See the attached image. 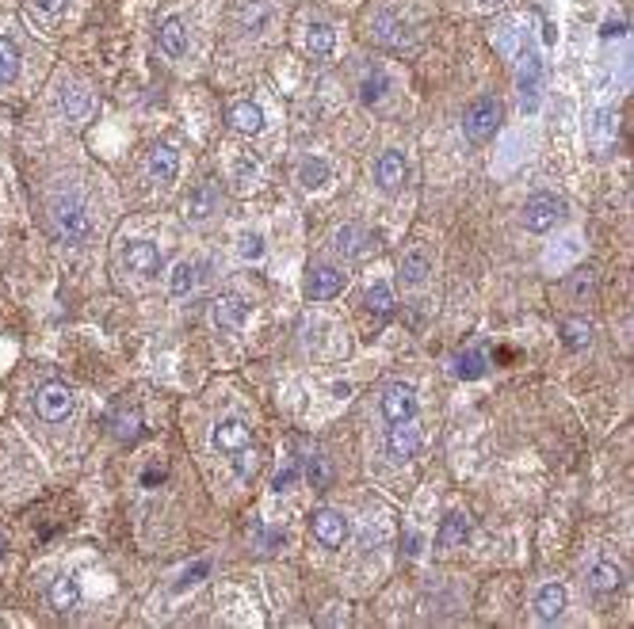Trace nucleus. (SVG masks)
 <instances>
[{"label": "nucleus", "instance_id": "1", "mask_svg": "<svg viewBox=\"0 0 634 629\" xmlns=\"http://www.w3.org/2000/svg\"><path fill=\"white\" fill-rule=\"evenodd\" d=\"M50 218H54V233H58L66 245L89 241L92 218H89V206H84L77 194H61V199L54 203V210H50Z\"/></svg>", "mask_w": 634, "mask_h": 629}, {"label": "nucleus", "instance_id": "44", "mask_svg": "<svg viewBox=\"0 0 634 629\" xmlns=\"http://www.w3.org/2000/svg\"><path fill=\"white\" fill-rule=\"evenodd\" d=\"M406 553H409V557H417V553H420V538H417V534H409V538H406Z\"/></svg>", "mask_w": 634, "mask_h": 629}, {"label": "nucleus", "instance_id": "34", "mask_svg": "<svg viewBox=\"0 0 634 629\" xmlns=\"http://www.w3.org/2000/svg\"><path fill=\"white\" fill-rule=\"evenodd\" d=\"M168 290H173L176 298H184V294H192L195 290V264H176L173 267V278H168Z\"/></svg>", "mask_w": 634, "mask_h": 629}, {"label": "nucleus", "instance_id": "33", "mask_svg": "<svg viewBox=\"0 0 634 629\" xmlns=\"http://www.w3.org/2000/svg\"><path fill=\"white\" fill-rule=\"evenodd\" d=\"M364 306H367L375 317H390V309H394V294H390V287H386V283H375V287H367V294H364Z\"/></svg>", "mask_w": 634, "mask_h": 629}, {"label": "nucleus", "instance_id": "4", "mask_svg": "<svg viewBox=\"0 0 634 629\" xmlns=\"http://www.w3.org/2000/svg\"><path fill=\"white\" fill-rule=\"evenodd\" d=\"M497 122H501V103L493 96H478L470 107H467V119H462V130L474 145L490 142L497 134Z\"/></svg>", "mask_w": 634, "mask_h": 629}, {"label": "nucleus", "instance_id": "7", "mask_svg": "<svg viewBox=\"0 0 634 629\" xmlns=\"http://www.w3.org/2000/svg\"><path fill=\"white\" fill-rule=\"evenodd\" d=\"M248 317H252V306L241 294H222V298H215V306H210V320H215L218 332H241L248 324Z\"/></svg>", "mask_w": 634, "mask_h": 629}, {"label": "nucleus", "instance_id": "32", "mask_svg": "<svg viewBox=\"0 0 634 629\" xmlns=\"http://www.w3.org/2000/svg\"><path fill=\"white\" fill-rule=\"evenodd\" d=\"M562 336H565L569 351H585V347L593 343V324H588V320H565L562 324Z\"/></svg>", "mask_w": 634, "mask_h": 629}, {"label": "nucleus", "instance_id": "22", "mask_svg": "<svg viewBox=\"0 0 634 629\" xmlns=\"http://www.w3.org/2000/svg\"><path fill=\"white\" fill-rule=\"evenodd\" d=\"M470 534V519L462 511H451L448 519L439 523V534H436V550H459L462 541Z\"/></svg>", "mask_w": 634, "mask_h": 629}, {"label": "nucleus", "instance_id": "6", "mask_svg": "<svg viewBox=\"0 0 634 629\" xmlns=\"http://www.w3.org/2000/svg\"><path fill=\"white\" fill-rule=\"evenodd\" d=\"M35 408H38V416L47 420V424L69 420V416H73V389H69L66 382H47V385H38Z\"/></svg>", "mask_w": 634, "mask_h": 629}, {"label": "nucleus", "instance_id": "19", "mask_svg": "<svg viewBox=\"0 0 634 629\" xmlns=\"http://www.w3.org/2000/svg\"><path fill=\"white\" fill-rule=\"evenodd\" d=\"M61 111H66L69 122H89L92 111H96V96L84 89V84H66V92H61Z\"/></svg>", "mask_w": 634, "mask_h": 629}, {"label": "nucleus", "instance_id": "3", "mask_svg": "<svg viewBox=\"0 0 634 629\" xmlns=\"http://www.w3.org/2000/svg\"><path fill=\"white\" fill-rule=\"evenodd\" d=\"M520 218H523L527 233H551L555 225L565 222V203L558 199V194H551V191H539V194H532V199L523 203Z\"/></svg>", "mask_w": 634, "mask_h": 629}, {"label": "nucleus", "instance_id": "10", "mask_svg": "<svg viewBox=\"0 0 634 629\" xmlns=\"http://www.w3.org/2000/svg\"><path fill=\"white\" fill-rule=\"evenodd\" d=\"M310 530L325 550H341L344 538H348V519L341 511H333V508H322V511H313Z\"/></svg>", "mask_w": 634, "mask_h": 629}, {"label": "nucleus", "instance_id": "12", "mask_svg": "<svg viewBox=\"0 0 634 629\" xmlns=\"http://www.w3.org/2000/svg\"><path fill=\"white\" fill-rule=\"evenodd\" d=\"M210 443H215V450L222 454H234V450H245L252 443V427L238 416H226L215 424V431H210Z\"/></svg>", "mask_w": 634, "mask_h": 629}, {"label": "nucleus", "instance_id": "38", "mask_svg": "<svg viewBox=\"0 0 634 629\" xmlns=\"http://www.w3.org/2000/svg\"><path fill=\"white\" fill-rule=\"evenodd\" d=\"M234 473L245 477V481H248L252 473H257V454H252L248 446H245V450H234Z\"/></svg>", "mask_w": 634, "mask_h": 629}, {"label": "nucleus", "instance_id": "11", "mask_svg": "<svg viewBox=\"0 0 634 629\" xmlns=\"http://www.w3.org/2000/svg\"><path fill=\"white\" fill-rule=\"evenodd\" d=\"M157 47H161L164 58H173V61H184V58H187L192 42H187V27H184L180 16H164V19H161V27H157Z\"/></svg>", "mask_w": 634, "mask_h": 629}, {"label": "nucleus", "instance_id": "15", "mask_svg": "<svg viewBox=\"0 0 634 629\" xmlns=\"http://www.w3.org/2000/svg\"><path fill=\"white\" fill-rule=\"evenodd\" d=\"M215 210H218V191H215V183H195L192 191H187V199H184L187 222L203 225L206 218H215Z\"/></svg>", "mask_w": 634, "mask_h": 629}, {"label": "nucleus", "instance_id": "27", "mask_svg": "<svg viewBox=\"0 0 634 629\" xmlns=\"http://www.w3.org/2000/svg\"><path fill=\"white\" fill-rule=\"evenodd\" d=\"M593 145L600 153H608V149L616 145V111H611V107H600L593 115Z\"/></svg>", "mask_w": 634, "mask_h": 629}, {"label": "nucleus", "instance_id": "43", "mask_svg": "<svg viewBox=\"0 0 634 629\" xmlns=\"http://www.w3.org/2000/svg\"><path fill=\"white\" fill-rule=\"evenodd\" d=\"M619 35H623V24H619V19H616V24H611V19H608L604 31H600V38H619Z\"/></svg>", "mask_w": 634, "mask_h": 629}, {"label": "nucleus", "instance_id": "30", "mask_svg": "<svg viewBox=\"0 0 634 629\" xmlns=\"http://www.w3.org/2000/svg\"><path fill=\"white\" fill-rule=\"evenodd\" d=\"M111 431H115V439H122V443H131L138 431H142V412L131 404V408H122V412H115V420H111Z\"/></svg>", "mask_w": 634, "mask_h": 629}, {"label": "nucleus", "instance_id": "40", "mask_svg": "<svg viewBox=\"0 0 634 629\" xmlns=\"http://www.w3.org/2000/svg\"><path fill=\"white\" fill-rule=\"evenodd\" d=\"M299 481V466H287V469H280L276 473V481H271V488L276 492H287V485H294Z\"/></svg>", "mask_w": 634, "mask_h": 629}, {"label": "nucleus", "instance_id": "17", "mask_svg": "<svg viewBox=\"0 0 634 629\" xmlns=\"http://www.w3.org/2000/svg\"><path fill=\"white\" fill-rule=\"evenodd\" d=\"M145 168H150L153 183H176V172H180L176 149L168 145V142H157V145L150 149V157H145Z\"/></svg>", "mask_w": 634, "mask_h": 629}, {"label": "nucleus", "instance_id": "23", "mask_svg": "<svg viewBox=\"0 0 634 629\" xmlns=\"http://www.w3.org/2000/svg\"><path fill=\"white\" fill-rule=\"evenodd\" d=\"M50 606L58 614H73L77 606H80V583L66 572V576H58L54 583H50Z\"/></svg>", "mask_w": 634, "mask_h": 629}, {"label": "nucleus", "instance_id": "8", "mask_svg": "<svg viewBox=\"0 0 634 629\" xmlns=\"http://www.w3.org/2000/svg\"><path fill=\"white\" fill-rule=\"evenodd\" d=\"M344 287H348V275L341 267H333V264H313L310 275H306V298L310 301H329Z\"/></svg>", "mask_w": 634, "mask_h": 629}, {"label": "nucleus", "instance_id": "35", "mask_svg": "<svg viewBox=\"0 0 634 629\" xmlns=\"http://www.w3.org/2000/svg\"><path fill=\"white\" fill-rule=\"evenodd\" d=\"M257 180H260V164L252 161L248 153L238 157V161H234V183H238L241 191H248V187H257Z\"/></svg>", "mask_w": 634, "mask_h": 629}, {"label": "nucleus", "instance_id": "24", "mask_svg": "<svg viewBox=\"0 0 634 629\" xmlns=\"http://www.w3.org/2000/svg\"><path fill=\"white\" fill-rule=\"evenodd\" d=\"M229 126L241 130V134H260V130H264V107L252 103V100L234 103V107H229Z\"/></svg>", "mask_w": 634, "mask_h": 629}, {"label": "nucleus", "instance_id": "18", "mask_svg": "<svg viewBox=\"0 0 634 629\" xmlns=\"http://www.w3.org/2000/svg\"><path fill=\"white\" fill-rule=\"evenodd\" d=\"M409 27H406V19H397L394 12H378L375 19H371V38L378 42V47H406L409 42V35H406Z\"/></svg>", "mask_w": 634, "mask_h": 629}, {"label": "nucleus", "instance_id": "21", "mask_svg": "<svg viewBox=\"0 0 634 629\" xmlns=\"http://www.w3.org/2000/svg\"><path fill=\"white\" fill-rule=\"evenodd\" d=\"M619 583H623V569H619L611 557H600L597 565L588 569V588H593L597 595H611V592H619Z\"/></svg>", "mask_w": 634, "mask_h": 629}, {"label": "nucleus", "instance_id": "42", "mask_svg": "<svg viewBox=\"0 0 634 629\" xmlns=\"http://www.w3.org/2000/svg\"><path fill=\"white\" fill-rule=\"evenodd\" d=\"M199 576H206V565H195L192 572H184V576H180V583H176V592H184V588H192V583H195Z\"/></svg>", "mask_w": 634, "mask_h": 629}, {"label": "nucleus", "instance_id": "28", "mask_svg": "<svg viewBox=\"0 0 634 629\" xmlns=\"http://www.w3.org/2000/svg\"><path fill=\"white\" fill-rule=\"evenodd\" d=\"M306 50L313 58H329L336 50V31L329 24H310L306 27Z\"/></svg>", "mask_w": 634, "mask_h": 629}, {"label": "nucleus", "instance_id": "39", "mask_svg": "<svg viewBox=\"0 0 634 629\" xmlns=\"http://www.w3.org/2000/svg\"><path fill=\"white\" fill-rule=\"evenodd\" d=\"M31 8L42 16V19H58L66 12V0H31Z\"/></svg>", "mask_w": 634, "mask_h": 629}, {"label": "nucleus", "instance_id": "25", "mask_svg": "<svg viewBox=\"0 0 634 629\" xmlns=\"http://www.w3.org/2000/svg\"><path fill=\"white\" fill-rule=\"evenodd\" d=\"M428 271H432V259L425 248H413V252H406V259H401V283L406 287H420L428 278Z\"/></svg>", "mask_w": 634, "mask_h": 629}, {"label": "nucleus", "instance_id": "20", "mask_svg": "<svg viewBox=\"0 0 634 629\" xmlns=\"http://www.w3.org/2000/svg\"><path fill=\"white\" fill-rule=\"evenodd\" d=\"M565 611V588L562 583H543L535 592V618L539 622H558Z\"/></svg>", "mask_w": 634, "mask_h": 629}, {"label": "nucleus", "instance_id": "46", "mask_svg": "<svg viewBox=\"0 0 634 629\" xmlns=\"http://www.w3.org/2000/svg\"><path fill=\"white\" fill-rule=\"evenodd\" d=\"M0 550H5V538H0Z\"/></svg>", "mask_w": 634, "mask_h": 629}, {"label": "nucleus", "instance_id": "41", "mask_svg": "<svg viewBox=\"0 0 634 629\" xmlns=\"http://www.w3.org/2000/svg\"><path fill=\"white\" fill-rule=\"evenodd\" d=\"M310 477H313V485H317V488H325V485H329V469H325V458H313V462H310Z\"/></svg>", "mask_w": 634, "mask_h": 629}, {"label": "nucleus", "instance_id": "5", "mask_svg": "<svg viewBox=\"0 0 634 629\" xmlns=\"http://www.w3.org/2000/svg\"><path fill=\"white\" fill-rule=\"evenodd\" d=\"M161 248L153 241H126L122 252H119V267L126 275H134V278H153L161 275Z\"/></svg>", "mask_w": 634, "mask_h": 629}, {"label": "nucleus", "instance_id": "37", "mask_svg": "<svg viewBox=\"0 0 634 629\" xmlns=\"http://www.w3.org/2000/svg\"><path fill=\"white\" fill-rule=\"evenodd\" d=\"M238 252H241V259H260L264 256V236L260 233H241L238 236Z\"/></svg>", "mask_w": 634, "mask_h": 629}, {"label": "nucleus", "instance_id": "13", "mask_svg": "<svg viewBox=\"0 0 634 629\" xmlns=\"http://www.w3.org/2000/svg\"><path fill=\"white\" fill-rule=\"evenodd\" d=\"M333 245H336V252L348 256V259H364V256L375 252L378 236L367 233L364 225H341V229H336V236H333Z\"/></svg>", "mask_w": 634, "mask_h": 629}, {"label": "nucleus", "instance_id": "26", "mask_svg": "<svg viewBox=\"0 0 634 629\" xmlns=\"http://www.w3.org/2000/svg\"><path fill=\"white\" fill-rule=\"evenodd\" d=\"M294 180H299L302 191H317V187H325L329 183V164L322 157H306L299 164V172H294Z\"/></svg>", "mask_w": 634, "mask_h": 629}, {"label": "nucleus", "instance_id": "29", "mask_svg": "<svg viewBox=\"0 0 634 629\" xmlns=\"http://www.w3.org/2000/svg\"><path fill=\"white\" fill-rule=\"evenodd\" d=\"M19 47L12 38H0V89H8V84L19 80Z\"/></svg>", "mask_w": 634, "mask_h": 629}, {"label": "nucleus", "instance_id": "16", "mask_svg": "<svg viewBox=\"0 0 634 629\" xmlns=\"http://www.w3.org/2000/svg\"><path fill=\"white\" fill-rule=\"evenodd\" d=\"M375 183L383 187L386 194H394L401 183H406V153L401 149H386L375 164Z\"/></svg>", "mask_w": 634, "mask_h": 629}, {"label": "nucleus", "instance_id": "2", "mask_svg": "<svg viewBox=\"0 0 634 629\" xmlns=\"http://www.w3.org/2000/svg\"><path fill=\"white\" fill-rule=\"evenodd\" d=\"M516 89H520V111L535 115L543 103V58L535 47H523L520 69H516Z\"/></svg>", "mask_w": 634, "mask_h": 629}, {"label": "nucleus", "instance_id": "14", "mask_svg": "<svg viewBox=\"0 0 634 629\" xmlns=\"http://www.w3.org/2000/svg\"><path fill=\"white\" fill-rule=\"evenodd\" d=\"M417 450H420V431H417V424H413V420L390 424V431H386V458L409 462Z\"/></svg>", "mask_w": 634, "mask_h": 629}, {"label": "nucleus", "instance_id": "31", "mask_svg": "<svg viewBox=\"0 0 634 629\" xmlns=\"http://www.w3.org/2000/svg\"><path fill=\"white\" fill-rule=\"evenodd\" d=\"M485 366H490V362H485L481 351H462V355H455V366H451V371H455V378H462V382H474V378L485 374Z\"/></svg>", "mask_w": 634, "mask_h": 629}, {"label": "nucleus", "instance_id": "9", "mask_svg": "<svg viewBox=\"0 0 634 629\" xmlns=\"http://www.w3.org/2000/svg\"><path fill=\"white\" fill-rule=\"evenodd\" d=\"M378 404H383L386 424H406V420L417 416V393L406 382H390L383 389V401H378Z\"/></svg>", "mask_w": 634, "mask_h": 629}, {"label": "nucleus", "instance_id": "45", "mask_svg": "<svg viewBox=\"0 0 634 629\" xmlns=\"http://www.w3.org/2000/svg\"><path fill=\"white\" fill-rule=\"evenodd\" d=\"M481 5H497V0H481Z\"/></svg>", "mask_w": 634, "mask_h": 629}, {"label": "nucleus", "instance_id": "36", "mask_svg": "<svg viewBox=\"0 0 634 629\" xmlns=\"http://www.w3.org/2000/svg\"><path fill=\"white\" fill-rule=\"evenodd\" d=\"M390 92V80H386V73H371L367 80H364V92H359V100H364V103H378V100H383Z\"/></svg>", "mask_w": 634, "mask_h": 629}]
</instances>
